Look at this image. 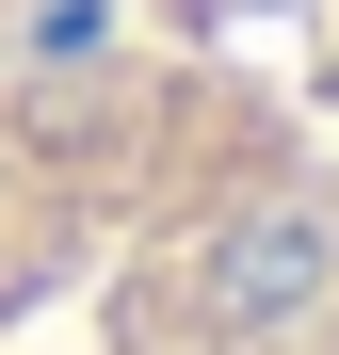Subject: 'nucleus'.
Listing matches in <instances>:
<instances>
[{"mask_svg":"<svg viewBox=\"0 0 339 355\" xmlns=\"http://www.w3.org/2000/svg\"><path fill=\"white\" fill-rule=\"evenodd\" d=\"M323 81H339V0H323Z\"/></svg>","mask_w":339,"mask_h":355,"instance_id":"2","label":"nucleus"},{"mask_svg":"<svg viewBox=\"0 0 339 355\" xmlns=\"http://www.w3.org/2000/svg\"><path fill=\"white\" fill-rule=\"evenodd\" d=\"M17 17H49V0H0V33H17Z\"/></svg>","mask_w":339,"mask_h":355,"instance_id":"3","label":"nucleus"},{"mask_svg":"<svg viewBox=\"0 0 339 355\" xmlns=\"http://www.w3.org/2000/svg\"><path fill=\"white\" fill-rule=\"evenodd\" d=\"M0 355H339V81L97 0L17 17Z\"/></svg>","mask_w":339,"mask_h":355,"instance_id":"1","label":"nucleus"}]
</instances>
